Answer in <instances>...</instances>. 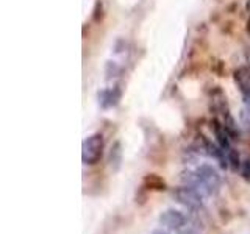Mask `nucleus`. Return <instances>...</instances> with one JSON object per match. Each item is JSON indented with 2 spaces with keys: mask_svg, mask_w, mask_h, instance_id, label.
Listing matches in <instances>:
<instances>
[{
  "mask_svg": "<svg viewBox=\"0 0 250 234\" xmlns=\"http://www.w3.org/2000/svg\"><path fill=\"white\" fill-rule=\"evenodd\" d=\"M227 159H229V166L231 167V170L238 172V169H241V159H239V155L238 152L234 150V148H231V150L227 153Z\"/></svg>",
  "mask_w": 250,
  "mask_h": 234,
  "instance_id": "nucleus-10",
  "label": "nucleus"
},
{
  "mask_svg": "<svg viewBox=\"0 0 250 234\" xmlns=\"http://www.w3.org/2000/svg\"><path fill=\"white\" fill-rule=\"evenodd\" d=\"M160 223L169 230H180L186 225V217L177 209H167L160 214Z\"/></svg>",
  "mask_w": 250,
  "mask_h": 234,
  "instance_id": "nucleus-4",
  "label": "nucleus"
},
{
  "mask_svg": "<svg viewBox=\"0 0 250 234\" xmlns=\"http://www.w3.org/2000/svg\"><path fill=\"white\" fill-rule=\"evenodd\" d=\"M121 100V91L117 88L113 89H104L99 92V103L102 108H111L116 106Z\"/></svg>",
  "mask_w": 250,
  "mask_h": 234,
  "instance_id": "nucleus-6",
  "label": "nucleus"
},
{
  "mask_svg": "<svg viewBox=\"0 0 250 234\" xmlns=\"http://www.w3.org/2000/svg\"><path fill=\"white\" fill-rule=\"evenodd\" d=\"M197 176H199V192L203 195H216L221 187V176H219L217 170L209 166V164H202L200 167H197Z\"/></svg>",
  "mask_w": 250,
  "mask_h": 234,
  "instance_id": "nucleus-2",
  "label": "nucleus"
},
{
  "mask_svg": "<svg viewBox=\"0 0 250 234\" xmlns=\"http://www.w3.org/2000/svg\"><path fill=\"white\" fill-rule=\"evenodd\" d=\"M152 234H169V233H166V231H163V230H155Z\"/></svg>",
  "mask_w": 250,
  "mask_h": 234,
  "instance_id": "nucleus-14",
  "label": "nucleus"
},
{
  "mask_svg": "<svg viewBox=\"0 0 250 234\" xmlns=\"http://www.w3.org/2000/svg\"><path fill=\"white\" fill-rule=\"evenodd\" d=\"M221 113H222V125L225 131L229 133V136L234 140H238L239 136H241V131H239V127H238V122L236 119L230 114V111L227 108H221Z\"/></svg>",
  "mask_w": 250,
  "mask_h": 234,
  "instance_id": "nucleus-5",
  "label": "nucleus"
},
{
  "mask_svg": "<svg viewBox=\"0 0 250 234\" xmlns=\"http://www.w3.org/2000/svg\"><path fill=\"white\" fill-rule=\"evenodd\" d=\"M104 155V136L100 133H94L88 136L82 144V161L84 166L97 164Z\"/></svg>",
  "mask_w": 250,
  "mask_h": 234,
  "instance_id": "nucleus-1",
  "label": "nucleus"
},
{
  "mask_svg": "<svg viewBox=\"0 0 250 234\" xmlns=\"http://www.w3.org/2000/svg\"><path fill=\"white\" fill-rule=\"evenodd\" d=\"M246 57H247V62H249V66H250V47L247 49V53H246Z\"/></svg>",
  "mask_w": 250,
  "mask_h": 234,
  "instance_id": "nucleus-15",
  "label": "nucleus"
},
{
  "mask_svg": "<svg viewBox=\"0 0 250 234\" xmlns=\"http://www.w3.org/2000/svg\"><path fill=\"white\" fill-rule=\"evenodd\" d=\"M174 197L180 205H183L189 209L202 208V194L197 189H194V187H189V186L178 187L174 192Z\"/></svg>",
  "mask_w": 250,
  "mask_h": 234,
  "instance_id": "nucleus-3",
  "label": "nucleus"
},
{
  "mask_svg": "<svg viewBox=\"0 0 250 234\" xmlns=\"http://www.w3.org/2000/svg\"><path fill=\"white\" fill-rule=\"evenodd\" d=\"M143 184H144L146 189H153V191H164L166 189V183H164V179L158 175H155V174L146 175L143 179Z\"/></svg>",
  "mask_w": 250,
  "mask_h": 234,
  "instance_id": "nucleus-9",
  "label": "nucleus"
},
{
  "mask_svg": "<svg viewBox=\"0 0 250 234\" xmlns=\"http://www.w3.org/2000/svg\"><path fill=\"white\" fill-rule=\"evenodd\" d=\"M239 120H241V125H244V128L250 130V109L249 108H242L241 109Z\"/></svg>",
  "mask_w": 250,
  "mask_h": 234,
  "instance_id": "nucleus-11",
  "label": "nucleus"
},
{
  "mask_svg": "<svg viewBox=\"0 0 250 234\" xmlns=\"http://www.w3.org/2000/svg\"><path fill=\"white\" fill-rule=\"evenodd\" d=\"M178 234H199L197 231H194L192 228H186V230H183V231H180Z\"/></svg>",
  "mask_w": 250,
  "mask_h": 234,
  "instance_id": "nucleus-13",
  "label": "nucleus"
},
{
  "mask_svg": "<svg viewBox=\"0 0 250 234\" xmlns=\"http://www.w3.org/2000/svg\"><path fill=\"white\" fill-rule=\"evenodd\" d=\"M241 175L246 181H250V158L241 164Z\"/></svg>",
  "mask_w": 250,
  "mask_h": 234,
  "instance_id": "nucleus-12",
  "label": "nucleus"
},
{
  "mask_svg": "<svg viewBox=\"0 0 250 234\" xmlns=\"http://www.w3.org/2000/svg\"><path fill=\"white\" fill-rule=\"evenodd\" d=\"M213 130H214V136H216V140H217V145L222 148L225 153H229L231 150V144H230V136L229 133L225 131L224 125L219 123L217 120H213Z\"/></svg>",
  "mask_w": 250,
  "mask_h": 234,
  "instance_id": "nucleus-7",
  "label": "nucleus"
},
{
  "mask_svg": "<svg viewBox=\"0 0 250 234\" xmlns=\"http://www.w3.org/2000/svg\"><path fill=\"white\" fill-rule=\"evenodd\" d=\"M109 167L113 169V172H117L121 169V164H122V145L121 142H114L111 150H109Z\"/></svg>",
  "mask_w": 250,
  "mask_h": 234,
  "instance_id": "nucleus-8",
  "label": "nucleus"
}]
</instances>
